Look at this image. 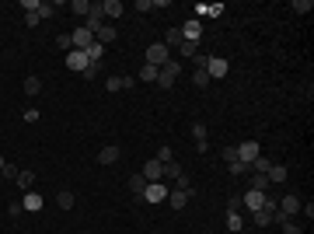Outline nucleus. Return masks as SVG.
Returning <instances> with one entry per match:
<instances>
[{
	"label": "nucleus",
	"mask_w": 314,
	"mask_h": 234,
	"mask_svg": "<svg viewBox=\"0 0 314 234\" xmlns=\"http://www.w3.org/2000/svg\"><path fill=\"white\" fill-rule=\"evenodd\" d=\"M84 53H87V59H91V63H101V56H105V46H101V42H91Z\"/></svg>",
	"instance_id": "21"
},
{
	"label": "nucleus",
	"mask_w": 314,
	"mask_h": 234,
	"mask_svg": "<svg viewBox=\"0 0 314 234\" xmlns=\"http://www.w3.org/2000/svg\"><path fill=\"white\" fill-rule=\"evenodd\" d=\"M206 59H210V56H203V53H196V70H206Z\"/></svg>",
	"instance_id": "49"
},
{
	"label": "nucleus",
	"mask_w": 314,
	"mask_h": 234,
	"mask_svg": "<svg viewBox=\"0 0 314 234\" xmlns=\"http://www.w3.org/2000/svg\"><path fill=\"white\" fill-rule=\"evenodd\" d=\"M196 14H206V18H220V14H223V4H199Z\"/></svg>",
	"instance_id": "18"
},
{
	"label": "nucleus",
	"mask_w": 314,
	"mask_h": 234,
	"mask_svg": "<svg viewBox=\"0 0 314 234\" xmlns=\"http://www.w3.org/2000/svg\"><path fill=\"white\" fill-rule=\"evenodd\" d=\"M223 161H227V164H231V161H237V151H234V147H223Z\"/></svg>",
	"instance_id": "46"
},
{
	"label": "nucleus",
	"mask_w": 314,
	"mask_h": 234,
	"mask_svg": "<svg viewBox=\"0 0 314 234\" xmlns=\"http://www.w3.org/2000/svg\"><path fill=\"white\" fill-rule=\"evenodd\" d=\"M147 63H154V67H164V63H168V46H164V42H154V46H147Z\"/></svg>",
	"instance_id": "6"
},
{
	"label": "nucleus",
	"mask_w": 314,
	"mask_h": 234,
	"mask_svg": "<svg viewBox=\"0 0 314 234\" xmlns=\"http://www.w3.org/2000/svg\"><path fill=\"white\" fill-rule=\"evenodd\" d=\"M143 189H147V178H143V175H129V193L143 196Z\"/></svg>",
	"instance_id": "26"
},
{
	"label": "nucleus",
	"mask_w": 314,
	"mask_h": 234,
	"mask_svg": "<svg viewBox=\"0 0 314 234\" xmlns=\"http://www.w3.org/2000/svg\"><path fill=\"white\" fill-rule=\"evenodd\" d=\"M66 67L77 70V74H84V67H91V59H87V53H80V49H70V53H66Z\"/></svg>",
	"instance_id": "10"
},
{
	"label": "nucleus",
	"mask_w": 314,
	"mask_h": 234,
	"mask_svg": "<svg viewBox=\"0 0 314 234\" xmlns=\"http://www.w3.org/2000/svg\"><path fill=\"white\" fill-rule=\"evenodd\" d=\"M95 42H101V46H112V42H116V28L105 21V25L98 28V35H95Z\"/></svg>",
	"instance_id": "16"
},
{
	"label": "nucleus",
	"mask_w": 314,
	"mask_h": 234,
	"mask_svg": "<svg viewBox=\"0 0 314 234\" xmlns=\"http://www.w3.org/2000/svg\"><path fill=\"white\" fill-rule=\"evenodd\" d=\"M56 49H66V53H70V49H74V42H70V35H56Z\"/></svg>",
	"instance_id": "40"
},
{
	"label": "nucleus",
	"mask_w": 314,
	"mask_h": 234,
	"mask_svg": "<svg viewBox=\"0 0 314 234\" xmlns=\"http://www.w3.org/2000/svg\"><path fill=\"white\" fill-rule=\"evenodd\" d=\"M182 175H185V172H182V164H178V161H171V164H164V175H161V182H164V178H171V182H178Z\"/></svg>",
	"instance_id": "20"
},
{
	"label": "nucleus",
	"mask_w": 314,
	"mask_h": 234,
	"mask_svg": "<svg viewBox=\"0 0 314 234\" xmlns=\"http://www.w3.org/2000/svg\"><path fill=\"white\" fill-rule=\"evenodd\" d=\"M122 11H126V7H122V0H101V14H105V18L116 21Z\"/></svg>",
	"instance_id": "15"
},
{
	"label": "nucleus",
	"mask_w": 314,
	"mask_h": 234,
	"mask_svg": "<svg viewBox=\"0 0 314 234\" xmlns=\"http://www.w3.org/2000/svg\"><path fill=\"white\" fill-rule=\"evenodd\" d=\"M0 175H4V178H11V182H14V178H18V168H14V164H4V172H0Z\"/></svg>",
	"instance_id": "43"
},
{
	"label": "nucleus",
	"mask_w": 314,
	"mask_h": 234,
	"mask_svg": "<svg viewBox=\"0 0 314 234\" xmlns=\"http://www.w3.org/2000/svg\"><path fill=\"white\" fill-rule=\"evenodd\" d=\"M227 70H231V63H227V59H220V56L206 59V74H210V80H213V77H227Z\"/></svg>",
	"instance_id": "7"
},
{
	"label": "nucleus",
	"mask_w": 314,
	"mask_h": 234,
	"mask_svg": "<svg viewBox=\"0 0 314 234\" xmlns=\"http://www.w3.org/2000/svg\"><path fill=\"white\" fill-rule=\"evenodd\" d=\"M196 42H182V46H178V53H182V56H196Z\"/></svg>",
	"instance_id": "39"
},
{
	"label": "nucleus",
	"mask_w": 314,
	"mask_h": 234,
	"mask_svg": "<svg viewBox=\"0 0 314 234\" xmlns=\"http://www.w3.org/2000/svg\"><path fill=\"white\" fill-rule=\"evenodd\" d=\"M98 67H101V63H91V67H84V80H95V77H98Z\"/></svg>",
	"instance_id": "41"
},
{
	"label": "nucleus",
	"mask_w": 314,
	"mask_h": 234,
	"mask_svg": "<svg viewBox=\"0 0 314 234\" xmlns=\"http://www.w3.org/2000/svg\"><path fill=\"white\" fill-rule=\"evenodd\" d=\"M227 172H231V175H248L252 168H248V164H241V161H231V164H227Z\"/></svg>",
	"instance_id": "34"
},
{
	"label": "nucleus",
	"mask_w": 314,
	"mask_h": 234,
	"mask_svg": "<svg viewBox=\"0 0 314 234\" xmlns=\"http://www.w3.org/2000/svg\"><path fill=\"white\" fill-rule=\"evenodd\" d=\"M42 206H46V199H42L35 189H28V193H25V199H21V210H28V214H39Z\"/></svg>",
	"instance_id": "12"
},
{
	"label": "nucleus",
	"mask_w": 314,
	"mask_h": 234,
	"mask_svg": "<svg viewBox=\"0 0 314 234\" xmlns=\"http://www.w3.org/2000/svg\"><path fill=\"white\" fill-rule=\"evenodd\" d=\"M192 137H196V143H199V140H206V137H210L206 122H192Z\"/></svg>",
	"instance_id": "33"
},
{
	"label": "nucleus",
	"mask_w": 314,
	"mask_h": 234,
	"mask_svg": "<svg viewBox=\"0 0 314 234\" xmlns=\"http://www.w3.org/2000/svg\"><path fill=\"white\" fill-rule=\"evenodd\" d=\"M39 91H42L39 77H25V95H39Z\"/></svg>",
	"instance_id": "30"
},
{
	"label": "nucleus",
	"mask_w": 314,
	"mask_h": 234,
	"mask_svg": "<svg viewBox=\"0 0 314 234\" xmlns=\"http://www.w3.org/2000/svg\"><path fill=\"white\" fill-rule=\"evenodd\" d=\"M182 74V63H175V59H168L164 67H161V74H157V84L164 88V91H171V84H175V77Z\"/></svg>",
	"instance_id": "1"
},
{
	"label": "nucleus",
	"mask_w": 314,
	"mask_h": 234,
	"mask_svg": "<svg viewBox=\"0 0 314 234\" xmlns=\"http://www.w3.org/2000/svg\"><path fill=\"white\" fill-rule=\"evenodd\" d=\"M4 164H7V161H4V157H0V172H4Z\"/></svg>",
	"instance_id": "50"
},
{
	"label": "nucleus",
	"mask_w": 314,
	"mask_h": 234,
	"mask_svg": "<svg viewBox=\"0 0 314 234\" xmlns=\"http://www.w3.org/2000/svg\"><path fill=\"white\" fill-rule=\"evenodd\" d=\"M182 28H168V39H164V46H168V49H178V46H182Z\"/></svg>",
	"instance_id": "22"
},
{
	"label": "nucleus",
	"mask_w": 314,
	"mask_h": 234,
	"mask_svg": "<svg viewBox=\"0 0 314 234\" xmlns=\"http://www.w3.org/2000/svg\"><path fill=\"white\" fill-rule=\"evenodd\" d=\"M157 74H161V67H154V63H143V67H140V80H157Z\"/></svg>",
	"instance_id": "23"
},
{
	"label": "nucleus",
	"mask_w": 314,
	"mask_h": 234,
	"mask_svg": "<svg viewBox=\"0 0 314 234\" xmlns=\"http://www.w3.org/2000/svg\"><path fill=\"white\" fill-rule=\"evenodd\" d=\"M161 175H164V164H161L157 157L143 164V178H147V182H161Z\"/></svg>",
	"instance_id": "13"
},
{
	"label": "nucleus",
	"mask_w": 314,
	"mask_h": 234,
	"mask_svg": "<svg viewBox=\"0 0 314 234\" xmlns=\"http://www.w3.org/2000/svg\"><path fill=\"white\" fill-rule=\"evenodd\" d=\"M70 42H74V49H80V53H84V49L95 42V35H91V32L80 25V28H74V32H70Z\"/></svg>",
	"instance_id": "9"
},
{
	"label": "nucleus",
	"mask_w": 314,
	"mask_h": 234,
	"mask_svg": "<svg viewBox=\"0 0 314 234\" xmlns=\"http://www.w3.org/2000/svg\"><path fill=\"white\" fill-rule=\"evenodd\" d=\"M35 14H39V21L53 18V14H56V4H39V11H35Z\"/></svg>",
	"instance_id": "32"
},
{
	"label": "nucleus",
	"mask_w": 314,
	"mask_h": 234,
	"mask_svg": "<svg viewBox=\"0 0 314 234\" xmlns=\"http://www.w3.org/2000/svg\"><path fill=\"white\" fill-rule=\"evenodd\" d=\"M70 11H74V14H80V18H87L91 4H87V0H74V4H70Z\"/></svg>",
	"instance_id": "31"
},
{
	"label": "nucleus",
	"mask_w": 314,
	"mask_h": 234,
	"mask_svg": "<svg viewBox=\"0 0 314 234\" xmlns=\"http://www.w3.org/2000/svg\"><path fill=\"white\" fill-rule=\"evenodd\" d=\"M290 7H294V14H311V11H314V4H311V0H294Z\"/></svg>",
	"instance_id": "29"
},
{
	"label": "nucleus",
	"mask_w": 314,
	"mask_h": 234,
	"mask_svg": "<svg viewBox=\"0 0 314 234\" xmlns=\"http://www.w3.org/2000/svg\"><path fill=\"white\" fill-rule=\"evenodd\" d=\"M227 227H231V231H241V227H244V217H241V214H231V217H227Z\"/></svg>",
	"instance_id": "36"
},
{
	"label": "nucleus",
	"mask_w": 314,
	"mask_h": 234,
	"mask_svg": "<svg viewBox=\"0 0 314 234\" xmlns=\"http://www.w3.org/2000/svg\"><path fill=\"white\" fill-rule=\"evenodd\" d=\"M157 161H161V164H171V161H175V151H171V147H161V151H157Z\"/></svg>",
	"instance_id": "35"
},
{
	"label": "nucleus",
	"mask_w": 314,
	"mask_h": 234,
	"mask_svg": "<svg viewBox=\"0 0 314 234\" xmlns=\"http://www.w3.org/2000/svg\"><path fill=\"white\" fill-rule=\"evenodd\" d=\"M182 39H185V42H196V46H199V39H203V25H199V18H192V21H185V25H182Z\"/></svg>",
	"instance_id": "11"
},
{
	"label": "nucleus",
	"mask_w": 314,
	"mask_h": 234,
	"mask_svg": "<svg viewBox=\"0 0 314 234\" xmlns=\"http://www.w3.org/2000/svg\"><path fill=\"white\" fill-rule=\"evenodd\" d=\"M14 182H18V189H25V193H28V189L35 185V175H32V172H18V178H14Z\"/></svg>",
	"instance_id": "24"
},
{
	"label": "nucleus",
	"mask_w": 314,
	"mask_h": 234,
	"mask_svg": "<svg viewBox=\"0 0 314 234\" xmlns=\"http://www.w3.org/2000/svg\"><path fill=\"white\" fill-rule=\"evenodd\" d=\"M234 151H237V161H241V164H248V168H252V161L262 154V147H258L255 140H244V143H237Z\"/></svg>",
	"instance_id": "2"
},
{
	"label": "nucleus",
	"mask_w": 314,
	"mask_h": 234,
	"mask_svg": "<svg viewBox=\"0 0 314 234\" xmlns=\"http://www.w3.org/2000/svg\"><path fill=\"white\" fill-rule=\"evenodd\" d=\"M56 206H59V210H74V193H66V189H63V193L56 196Z\"/></svg>",
	"instance_id": "27"
},
{
	"label": "nucleus",
	"mask_w": 314,
	"mask_h": 234,
	"mask_svg": "<svg viewBox=\"0 0 314 234\" xmlns=\"http://www.w3.org/2000/svg\"><path fill=\"white\" fill-rule=\"evenodd\" d=\"M252 168H255V175H269V168H273V157L258 154L255 161H252Z\"/></svg>",
	"instance_id": "19"
},
{
	"label": "nucleus",
	"mask_w": 314,
	"mask_h": 234,
	"mask_svg": "<svg viewBox=\"0 0 314 234\" xmlns=\"http://www.w3.org/2000/svg\"><path fill=\"white\" fill-rule=\"evenodd\" d=\"M105 88H108V95L122 91V77H108V80H105Z\"/></svg>",
	"instance_id": "38"
},
{
	"label": "nucleus",
	"mask_w": 314,
	"mask_h": 234,
	"mask_svg": "<svg viewBox=\"0 0 314 234\" xmlns=\"http://www.w3.org/2000/svg\"><path fill=\"white\" fill-rule=\"evenodd\" d=\"M189 199H192L189 193L175 189V193H168V206H171V210H185V206H189Z\"/></svg>",
	"instance_id": "14"
},
{
	"label": "nucleus",
	"mask_w": 314,
	"mask_h": 234,
	"mask_svg": "<svg viewBox=\"0 0 314 234\" xmlns=\"http://www.w3.org/2000/svg\"><path fill=\"white\" fill-rule=\"evenodd\" d=\"M137 11H154V0H137Z\"/></svg>",
	"instance_id": "47"
},
{
	"label": "nucleus",
	"mask_w": 314,
	"mask_h": 234,
	"mask_svg": "<svg viewBox=\"0 0 314 234\" xmlns=\"http://www.w3.org/2000/svg\"><path fill=\"white\" fill-rule=\"evenodd\" d=\"M25 122H39V109H25Z\"/></svg>",
	"instance_id": "45"
},
{
	"label": "nucleus",
	"mask_w": 314,
	"mask_h": 234,
	"mask_svg": "<svg viewBox=\"0 0 314 234\" xmlns=\"http://www.w3.org/2000/svg\"><path fill=\"white\" fill-rule=\"evenodd\" d=\"M252 217H255V227H269V224L276 220V203H273V199H265V206L255 210Z\"/></svg>",
	"instance_id": "5"
},
{
	"label": "nucleus",
	"mask_w": 314,
	"mask_h": 234,
	"mask_svg": "<svg viewBox=\"0 0 314 234\" xmlns=\"http://www.w3.org/2000/svg\"><path fill=\"white\" fill-rule=\"evenodd\" d=\"M192 84H196V88H206V84H210V74H206V70H196V74H192Z\"/></svg>",
	"instance_id": "37"
},
{
	"label": "nucleus",
	"mask_w": 314,
	"mask_h": 234,
	"mask_svg": "<svg viewBox=\"0 0 314 234\" xmlns=\"http://www.w3.org/2000/svg\"><path fill=\"white\" fill-rule=\"evenodd\" d=\"M269 185H273V182L265 175H252V189H255V193H269Z\"/></svg>",
	"instance_id": "28"
},
{
	"label": "nucleus",
	"mask_w": 314,
	"mask_h": 234,
	"mask_svg": "<svg viewBox=\"0 0 314 234\" xmlns=\"http://www.w3.org/2000/svg\"><path fill=\"white\" fill-rule=\"evenodd\" d=\"M105 25V14H101V4H91V11H87V18H84V28L91 32V35H98V28Z\"/></svg>",
	"instance_id": "3"
},
{
	"label": "nucleus",
	"mask_w": 314,
	"mask_h": 234,
	"mask_svg": "<svg viewBox=\"0 0 314 234\" xmlns=\"http://www.w3.org/2000/svg\"><path fill=\"white\" fill-rule=\"evenodd\" d=\"M265 199H269L265 193H255V189H248V193L241 196V206H248V210L255 214V210H262V206H265Z\"/></svg>",
	"instance_id": "8"
},
{
	"label": "nucleus",
	"mask_w": 314,
	"mask_h": 234,
	"mask_svg": "<svg viewBox=\"0 0 314 234\" xmlns=\"http://www.w3.org/2000/svg\"><path fill=\"white\" fill-rule=\"evenodd\" d=\"M265 178H269V182H286V164H273Z\"/></svg>",
	"instance_id": "25"
},
{
	"label": "nucleus",
	"mask_w": 314,
	"mask_h": 234,
	"mask_svg": "<svg viewBox=\"0 0 314 234\" xmlns=\"http://www.w3.org/2000/svg\"><path fill=\"white\" fill-rule=\"evenodd\" d=\"M119 154H122L119 147H101V151H98V164H116Z\"/></svg>",
	"instance_id": "17"
},
{
	"label": "nucleus",
	"mask_w": 314,
	"mask_h": 234,
	"mask_svg": "<svg viewBox=\"0 0 314 234\" xmlns=\"http://www.w3.org/2000/svg\"><path fill=\"white\" fill-rule=\"evenodd\" d=\"M143 199H147V203H164V199H168V185H164V182H147Z\"/></svg>",
	"instance_id": "4"
},
{
	"label": "nucleus",
	"mask_w": 314,
	"mask_h": 234,
	"mask_svg": "<svg viewBox=\"0 0 314 234\" xmlns=\"http://www.w3.org/2000/svg\"><path fill=\"white\" fill-rule=\"evenodd\" d=\"M227 210H231V214H241V196H234V199H231V206H227Z\"/></svg>",
	"instance_id": "48"
},
{
	"label": "nucleus",
	"mask_w": 314,
	"mask_h": 234,
	"mask_svg": "<svg viewBox=\"0 0 314 234\" xmlns=\"http://www.w3.org/2000/svg\"><path fill=\"white\" fill-rule=\"evenodd\" d=\"M283 234H304L300 227H297L294 220H283Z\"/></svg>",
	"instance_id": "42"
},
{
	"label": "nucleus",
	"mask_w": 314,
	"mask_h": 234,
	"mask_svg": "<svg viewBox=\"0 0 314 234\" xmlns=\"http://www.w3.org/2000/svg\"><path fill=\"white\" fill-rule=\"evenodd\" d=\"M25 25H28V28H35V25H39V14H35V11H28V14H25Z\"/></svg>",
	"instance_id": "44"
}]
</instances>
